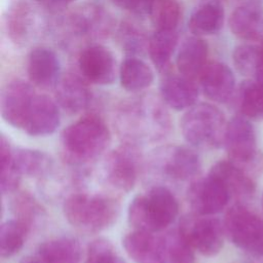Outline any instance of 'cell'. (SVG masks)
<instances>
[{
	"label": "cell",
	"mask_w": 263,
	"mask_h": 263,
	"mask_svg": "<svg viewBox=\"0 0 263 263\" xmlns=\"http://www.w3.org/2000/svg\"><path fill=\"white\" fill-rule=\"evenodd\" d=\"M178 44L177 31L155 30L149 38L148 53L159 72H166Z\"/></svg>",
	"instance_id": "29"
},
{
	"label": "cell",
	"mask_w": 263,
	"mask_h": 263,
	"mask_svg": "<svg viewBox=\"0 0 263 263\" xmlns=\"http://www.w3.org/2000/svg\"><path fill=\"white\" fill-rule=\"evenodd\" d=\"M78 68L81 76L99 85H108L116 78V60L109 48L101 44L84 47L78 57Z\"/></svg>",
	"instance_id": "14"
},
{
	"label": "cell",
	"mask_w": 263,
	"mask_h": 263,
	"mask_svg": "<svg viewBox=\"0 0 263 263\" xmlns=\"http://www.w3.org/2000/svg\"><path fill=\"white\" fill-rule=\"evenodd\" d=\"M21 263H43L39 258H31V257H28V258H25Z\"/></svg>",
	"instance_id": "42"
},
{
	"label": "cell",
	"mask_w": 263,
	"mask_h": 263,
	"mask_svg": "<svg viewBox=\"0 0 263 263\" xmlns=\"http://www.w3.org/2000/svg\"><path fill=\"white\" fill-rule=\"evenodd\" d=\"M117 7L138 15L150 13L152 0H110Z\"/></svg>",
	"instance_id": "39"
},
{
	"label": "cell",
	"mask_w": 263,
	"mask_h": 263,
	"mask_svg": "<svg viewBox=\"0 0 263 263\" xmlns=\"http://www.w3.org/2000/svg\"><path fill=\"white\" fill-rule=\"evenodd\" d=\"M229 28L234 36L248 41L263 43V5L258 0H247L229 16Z\"/></svg>",
	"instance_id": "15"
},
{
	"label": "cell",
	"mask_w": 263,
	"mask_h": 263,
	"mask_svg": "<svg viewBox=\"0 0 263 263\" xmlns=\"http://www.w3.org/2000/svg\"><path fill=\"white\" fill-rule=\"evenodd\" d=\"M160 97L167 107L180 111L196 104L199 89L196 81L179 74H166L160 82Z\"/></svg>",
	"instance_id": "21"
},
{
	"label": "cell",
	"mask_w": 263,
	"mask_h": 263,
	"mask_svg": "<svg viewBox=\"0 0 263 263\" xmlns=\"http://www.w3.org/2000/svg\"><path fill=\"white\" fill-rule=\"evenodd\" d=\"M209 45L200 36L187 37L181 44L176 65L178 72L190 79L198 80L203 69L208 65Z\"/></svg>",
	"instance_id": "22"
},
{
	"label": "cell",
	"mask_w": 263,
	"mask_h": 263,
	"mask_svg": "<svg viewBox=\"0 0 263 263\" xmlns=\"http://www.w3.org/2000/svg\"><path fill=\"white\" fill-rule=\"evenodd\" d=\"M263 47V46H262ZM254 80L261 86L263 87V59L260 62L255 74H254Z\"/></svg>",
	"instance_id": "41"
},
{
	"label": "cell",
	"mask_w": 263,
	"mask_h": 263,
	"mask_svg": "<svg viewBox=\"0 0 263 263\" xmlns=\"http://www.w3.org/2000/svg\"><path fill=\"white\" fill-rule=\"evenodd\" d=\"M36 95L31 83L22 79L9 81L0 95L2 118L11 126L23 129Z\"/></svg>",
	"instance_id": "11"
},
{
	"label": "cell",
	"mask_w": 263,
	"mask_h": 263,
	"mask_svg": "<svg viewBox=\"0 0 263 263\" xmlns=\"http://www.w3.org/2000/svg\"><path fill=\"white\" fill-rule=\"evenodd\" d=\"M85 263H127L116 251L112 242L100 237L87 247Z\"/></svg>",
	"instance_id": "38"
},
{
	"label": "cell",
	"mask_w": 263,
	"mask_h": 263,
	"mask_svg": "<svg viewBox=\"0 0 263 263\" xmlns=\"http://www.w3.org/2000/svg\"><path fill=\"white\" fill-rule=\"evenodd\" d=\"M234 96L240 115L248 119H263V87L255 80L241 82Z\"/></svg>",
	"instance_id": "30"
},
{
	"label": "cell",
	"mask_w": 263,
	"mask_h": 263,
	"mask_svg": "<svg viewBox=\"0 0 263 263\" xmlns=\"http://www.w3.org/2000/svg\"><path fill=\"white\" fill-rule=\"evenodd\" d=\"M148 163L149 168L159 177L177 182H192L201 167L198 155L192 149L179 145L155 149Z\"/></svg>",
	"instance_id": "6"
},
{
	"label": "cell",
	"mask_w": 263,
	"mask_h": 263,
	"mask_svg": "<svg viewBox=\"0 0 263 263\" xmlns=\"http://www.w3.org/2000/svg\"><path fill=\"white\" fill-rule=\"evenodd\" d=\"M140 163L138 146L124 143L105 156L101 165L102 180L111 189L127 193L136 185Z\"/></svg>",
	"instance_id": "8"
},
{
	"label": "cell",
	"mask_w": 263,
	"mask_h": 263,
	"mask_svg": "<svg viewBox=\"0 0 263 263\" xmlns=\"http://www.w3.org/2000/svg\"><path fill=\"white\" fill-rule=\"evenodd\" d=\"M30 81L40 88L55 87L61 78V64L54 51L46 47L34 48L27 63Z\"/></svg>",
	"instance_id": "20"
},
{
	"label": "cell",
	"mask_w": 263,
	"mask_h": 263,
	"mask_svg": "<svg viewBox=\"0 0 263 263\" xmlns=\"http://www.w3.org/2000/svg\"><path fill=\"white\" fill-rule=\"evenodd\" d=\"M223 145L231 160L238 164L253 162L258 165L263 160L257 151L255 129L242 115L233 116L227 122Z\"/></svg>",
	"instance_id": "10"
},
{
	"label": "cell",
	"mask_w": 263,
	"mask_h": 263,
	"mask_svg": "<svg viewBox=\"0 0 263 263\" xmlns=\"http://www.w3.org/2000/svg\"><path fill=\"white\" fill-rule=\"evenodd\" d=\"M225 12L221 0H199L188 22L193 35L205 36L218 33L224 25Z\"/></svg>",
	"instance_id": "24"
},
{
	"label": "cell",
	"mask_w": 263,
	"mask_h": 263,
	"mask_svg": "<svg viewBox=\"0 0 263 263\" xmlns=\"http://www.w3.org/2000/svg\"><path fill=\"white\" fill-rule=\"evenodd\" d=\"M119 138L126 144L143 145L164 139L172 129V119L161 97L146 93L122 102L114 117Z\"/></svg>",
	"instance_id": "1"
},
{
	"label": "cell",
	"mask_w": 263,
	"mask_h": 263,
	"mask_svg": "<svg viewBox=\"0 0 263 263\" xmlns=\"http://www.w3.org/2000/svg\"><path fill=\"white\" fill-rule=\"evenodd\" d=\"M179 230L190 246L203 256H215L223 248L224 225L212 216L187 215L182 218Z\"/></svg>",
	"instance_id": "9"
},
{
	"label": "cell",
	"mask_w": 263,
	"mask_h": 263,
	"mask_svg": "<svg viewBox=\"0 0 263 263\" xmlns=\"http://www.w3.org/2000/svg\"><path fill=\"white\" fill-rule=\"evenodd\" d=\"M262 206H263V196H262Z\"/></svg>",
	"instance_id": "43"
},
{
	"label": "cell",
	"mask_w": 263,
	"mask_h": 263,
	"mask_svg": "<svg viewBox=\"0 0 263 263\" xmlns=\"http://www.w3.org/2000/svg\"><path fill=\"white\" fill-rule=\"evenodd\" d=\"M152 1H154V0H152Z\"/></svg>",
	"instance_id": "45"
},
{
	"label": "cell",
	"mask_w": 263,
	"mask_h": 263,
	"mask_svg": "<svg viewBox=\"0 0 263 263\" xmlns=\"http://www.w3.org/2000/svg\"><path fill=\"white\" fill-rule=\"evenodd\" d=\"M117 41L128 57H137L148 50L149 39L144 30L136 24L124 21L117 29Z\"/></svg>",
	"instance_id": "35"
},
{
	"label": "cell",
	"mask_w": 263,
	"mask_h": 263,
	"mask_svg": "<svg viewBox=\"0 0 263 263\" xmlns=\"http://www.w3.org/2000/svg\"><path fill=\"white\" fill-rule=\"evenodd\" d=\"M217 178L228 191L230 198L246 199L255 192V183L238 163L232 160H220L216 162L210 173Z\"/></svg>",
	"instance_id": "23"
},
{
	"label": "cell",
	"mask_w": 263,
	"mask_h": 263,
	"mask_svg": "<svg viewBox=\"0 0 263 263\" xmlns=\"http://www.w3.org/2000/svg\"><path fill=\"white\" fill-rule=\"evenodd\" d=\"M187 199L194 214L213 216L224 210L231 198L224 185L209 174L190 183Z\"/></svg>",
	"instance_id": "12"
},
{
	"label": "cell",
	"mask_w": 263,
	"mask_h": 263,
	"mask_svg": "<svg viewBox=\"0 0 263 263\" xmlns=\"http://www.w3.org/2000/svg\"><path fill=\"white\" fill-rule=\"evenodd\" d=\"M41 6L50 11H60L75 0H36Z\"/></svg>",
	"instance_id": "40"
},
{
	"label": "cell",
	"mask_w": 263,
	"mask_h": 263,
	"mask_svg": "<svg viewBox=\"0 0 263 263\" xmlns=\"http://www.w3.org/2000/svg\"><path fill=\"white\" fill-rule=\"evenodd\" d=\"M37 254L43 263H79L81 248L77 239L61 236L41 243Z\"/></svg>",
	"instance_id": "26"
},
{
	"label": "cell",
	"mask_w": 263,
	"mask_h": 263,
	"mask_svg": "<svg viewBox=\"0 0 263 263\" xmlns=\"http://www.w3.org/2000/svg\"><path fill=\"white\" fill-rule=\"evenodd\" d=\"M263 59V47L251 43L237 45L232 53L235 69L245 76H253Z\"/></svg>",
	"instance_id": "37"
},
{
	"label": "cell",
	"mask_w": 263,
	"mask_h": 263,
	"mask_svg": "<svg viewBox=\"0 0 263 263\" xmlns=\"http://www.w3.org/2000/svg\"><path fill=\"white\" fill-rule=\"evenodd\" d=\"M67 221L85 233H98L111 227L117 220L120 205L113 196L103 193H74L63 205Z\"/></svg>",
	"instance_id": "3"
},
{
	"label": "cell",
	"mask_w": 263,
	"mask_h": 263,
	"mask_svg": "<svg viewBox=\"0 0 263 263\" xmlns=\"http://www.w3.org/2000/svg\"><path fill=\"white\" fill-rule=\"evenodd\" d=\"M66 23L75 37L93 40L107 37L114 26L109 12L96 4H83L76 7L68 15Z\"/></svg>",
	"instance_id": "13"
},
{
	"label": "cell",
	"mask_w": 263,
	"mask_h": 263,
	"mask_svg": "<svg viewBox=\"0 0 263 263\" xmlns=\"http://www.w3.org/2000/svg\"><path fill=\"white\" fill-rule=\"evenodd\" d=\"M54 97L58 105L69 114L85 110L92 99L87 81L74 73L61 76L54 87Z\"/></svg>",
	"instance_id": "17"
},
{
	"label": "cell",
	"mask_w": 263,
	"mask_h": 263,
	"mask_svg": "<svg viewBox=\"0 0 263 263\" xmlns=\"http://www.w3.org/2000/svg\"><path fill=\"white\" fill-rule=\"evenodd\" d=\"M180 126L184 139L191 146L213 149L223 144L227 122L219 108L209 103H198L183 114Z\"/></svg>",
	"instance_id": "5"
},
{
	"label": "cell",
	"mask_w": 263,
	"mask_h": 263,
	"mask_svg": "<svg viewBox=\"0 0 263 263\" xmlns=\"http://www.w3.org/2000/svg\"><path fill=\"white\" fill-rule=\"evenodd\" d=\"M262 46H263V43H262Z\"/></svg>",
	"instance_id": "44"
},
{
	"label": "cell",
	"mask_w": 263,
	"mask_h": 263,
	"mask_svg": "<svg viewBox=\"0 0 263 263\" xmlns=\"http://www.w3.org/2000/svg\"><path fill=\"white\" fill-rule=\"evenodd\" d=\"M60 122L58 103L46 95L37 93L23 130L32 137H44L53 134Z\"/></svg>",
	"instance_id": "18"
},
{
	"label": "cell",
	"mask_w": 263,
	"mask_h": 263,
	"mask_svg": "<svg viewBox=\"0 0 263 263\" xmlns=\"http://www.w3.org/2000/svg\"><path fill=\"white\" fill-rule=\"evenodd\" d=\"M11 210L15 219L23 223L29 230L38 225L44 217V210L28 192H23L14 196L11 202Z\"/></svg>",
	"instance_id": "36"
},
{
	"label": "cell",
	"mask_w": 263,
	"mask_h": 263,
	"mask_svg": "<svg viewBox=\"0 0 263 263\" xmlns=\"http://www.w3.org/2000/svg\"><path fill=\"white\" fill-rule=\"evenodd\" d=\"M179 214V203L173 192L165 186L157 185L130 201L127 220L137 230L160 232L170 226Z\"/></svg>",
	"instance_id": "4"
},
{
	"label": "cell",
	"mask_w": 263,
	"mask_h": 263,
	"mask_svg": "<svg viewBox=\"0 0 263 263\" xmlns=\"http://www.w3.org/2000/svg\"><path fill=\"white\" fill-rule=\"evenodd\" d=\"M246 1H247V0H246Z\"/></svg>",
	"instance_id": "46"
},
{
	"label": "cell",
	"mask_w": 263,
	"mask_h": 263,
	"mask_svg": "<svg viewBox=\"0 0 263 263\" xmlns=\"http://www.w3.org/2000/svg\"><path fill=\"white\" fill-rule=\"evenodd\" d=\"M122 245L136 263H165L162 235L135 229L123 237Z\"/></svg>",
	"instance_id": "19"
},
{
	"label": "cell",
	"mask_w": 263,
	"mask_h": 263,
	"mask_svg": "<svg viewBox=\"0 0 263 263\" xmlns=\"http://www.w3.org/2000/svg\"><path fill=\"white\" fill-rule=\"evenodd\" d=\"M111 134L102 118L87 115L67 126L61 135V155L70 166H82L109 146Z\"/></svg>",
	"instance_id": "2"
},
{
	"label": "cell",
	"mask_w": 263,
	"mask_h": 263,
	"mask_svg": "<svg viewBox=\"0 0 263 263\" xmlns=\"http://www.w3.org/2000/svg\"><path fill=\"white\" fill-rule=\"evenodd\" d=\"M149 15L155 30L177 31L182 17V7L178 0H154Z\"/></svg>",
	"instance_id": "32"
},
{
	"label": "cell",
	"mask_w": 263,
	"mask_h": 263,
	"mask_svg": "<svg viewBox=\"0 0 263 263\" xmlns=\"http://www.w3.org/2000/svg\"><path fill=\"white\" fill-rule=\"evenodd\" d=\"M164 243L165 263H194L193 248L179 229L165 232L162 235Z\"/></svg>",
	"instance_id": "34"
},
{
	"label": "cell",
	"mask_w": 263,
	"mask_h": 263,
	"mask_svg": "<svg viewBox=\"0 0 263 263\" xmlns=\"http://www.w3.org/2000/svg\"><path fill=\"white\" fill-rule=\"evenodd\" d=\"M16 166L22 175L46 179L49 177L54 168L52 158L43 151L27 148L13 149Z\"/></svg>",
	"instance_id": "28"
},
{
	"label": "cell",
	"mask_w": 263,
	"mask_h": 263,
	"mask_svg": "<svg viewBox=\"0 0 263 263\" xmlns=\"http://www.w3.org/2000/svg\"><path fill=\"white\" fill-rule=\"evenodd\" d=\"M121 86L128 91H141L148 88L154 80L151 67L138 57H127L119 67Z\"/></svg>",
	"instance_id": "27"
},
{
	"label": "cell",
	"mask_w": 263,
	"mask_h": 263,
	"mask_svg": "<svg viewBox=\"0 0 263 263\" xmlns=\"http://www.w3.org/2000/svg\"><path fill=\"white\" fill-rule=\"evenodd\" d=\"M199 85L206 98L216 103H227L235 92V77L224 63L210 62L199 78Z\"/></svg>",
	"instance_id": "16"
},
{
	"label": "cell",
	"mask_w": 263,
	"mask_h": 263,
	"mask_svg": "<svg viewBox=\"0 0 263 263\" xmlns=\"http://www.w3.org/2000/svg\"><path fill=\"white\" fill-rule=\"evenodd\" d=\"M33 23V11L27 0H11L5 14L7 35L15 44L27 41Z\"/></svg>",
	"instance_id": "25"
},
{
	"label": "cell",
	"mask_w": 263,
	"mask_h": 263,
	"mask_svg": "<svg viewBox=\"0 0 263 263\" xmlns=\"http://www.w3.org/2000/svg\"><path fill=\"white\" fill-rule=\"evenodd\" d=\"M225 234L237 248L255 256L263 255V221L250 209L235 203L225 214Z\"/></svg>",
	"instance_id": "7"
},
{
	"label": "cell",
	"mask_w": 263,
	"mask_h": 263,
	"mask_svg": "<svg viewBox=\"0 0 263 263\" xmlns=\"http://www.w3.org/2000/svg\"><path fill=\"white\" fill-rule=\"evenodd\" d=\"M0 189L3 194L14 192L21 181L20 173L13 154V149L4 135L0 140Z\"/></svg>",
	"instance_id": "31"
},
{
	"label": "cell",
	"mask_w": 263,
	"mask_h": 263,
	"mask_svg": "<svg viewBox=\"0 0 263 263\" xmlns=\"http://www.w3.org/2000/svg\"><path fill=\"white\" fill-rule=\"evenodd\" d=\"M30 230L16 219L7 220L0 228V255L9 258L15 255L24 246Z\"/></svg>",
	"instance_id": "33"
}]
</instances>
